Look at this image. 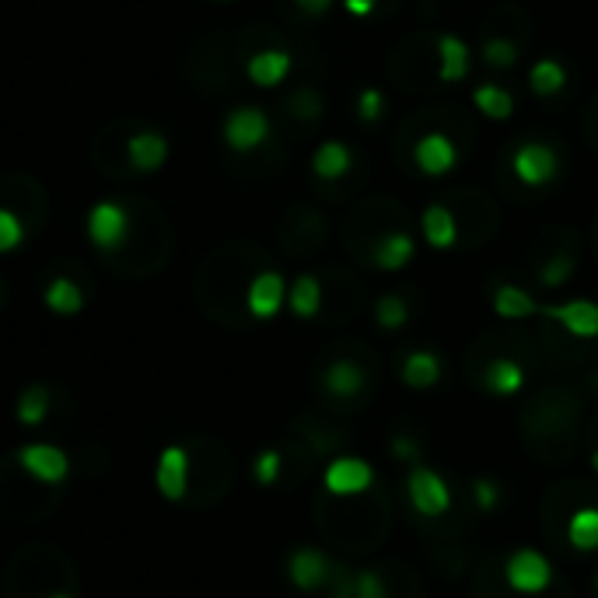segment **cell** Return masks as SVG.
Returning a JSON list of instances; mask_svg holds the SVG:
<instances>
[{
    "label": "cell",
    "instance_id": "obj_1",
    "mask_svg": "<svg viewBox=\"0 0 598 598\" xmlns=\"http://www.w3.org/2000/svg\"><path fill=\"white\" fill-rule=\"evenodd\" d=\"M155 484L165 500L186 511H213L238 487V459L225 438L197 430L161 451Z\"/></svg>",
    "mask_w": 598,
    "mask_h": 598
},
{
    "label": "cell",
    "instance_id": "obj_2",
    "mask_svg": "<svg viewBox=\"0 0 598 598\" xmlns=\"http://www.w3.org/2000/svg\"><path fill=\"white\" fill-rule=\"evenodd\" d=\"M273 267V256L249 242V238H228V242L203 252L193 270V301L200 312L225 329L256 326L249 291L262 270Z\"/></svg>",
    "mask_w": 598,
    "mask_h": 598
},
{
    "label": "cell",
    "instance_id": "obj_3",
    "mask_svg": "<svg viewBox=\"0 0 598 598\" xmlns=\"http://www.w3.org/2000/svg\"><path fill=\"white\" fill-rule=\"evenodd\" d=\"M312 518L322 542L343 557H371L389 542L396 525V497L378 480L368 490L337 494L319 487L312 497Z\"/></svg>",
    "mask_w": 598,
    "mask_h": 598
},
{
    "label": "cell",
    "instance_id": "obj_4",
    "mask_svg": "<svg viewBox=\"0 0 598 598\" xmlns=\"http://www.w3.org/2000/svg\"><path fill=\"white\" fill-rule=\"evenodd\" d=\"M585 392L567 381H546L521 402L518 435L539 466H567L585 445L588 406Z\"/></svg>",
    "mask_w": 598,
    "mask_h": 598
},
{
    "label": "cell",
    "instance_id": "obj_5",
    "mask_svg": "<svg viewBox=\"0 0 598 598\" xmlns=\"http://www.w3.org/2000/svg\"><path fill=\"white\" fill-rule=\"evenodd\" d=\"M381 389V357L365 340H337L312 361V399L322 413L350 420Z\"/></svg>",
    "mask_w": 598,
    "mask_h": 598
},
{
    "label": "cell",
    "instance_id": "obj_6",
    "mask_svg": "<svg viewBox=\"0 0 598 598\" xmlns=\"http://www.w3.org/2000/svg\"><path fill=\"white\" fill-rule=\"evenodd\" d=\"M466 378L472 389L508 399L529 386V378L542 368V350L536 329H521L515 322L484 329L466 347Z\"/></svg>",
    "mask_w": 598,
    "mask_h": 598
},
{
    "label": "cell",
    "instance_id": "obj_7",
    "mask_svg": "<svg viewBox=\"0 0 598 598\" xmlns=\"http://www.w3.org/2000/svg\"><path fill=\"white\" fill-rule=\"evenodd\" d=\"M539 529L560 557H585L598 549V484L581 476L549 484L539 500Z\"/></svg>",
    "mask_w": 598,
    "mask_h": 598
},
{
    "label": "cell",
    "instance_id": "obj_8",
    "mask_svg": "<svg viewBox=\"0 0 598 598\" xmlns=\"http://www.w3.org/2000/svg\"><path fill=\"white\" fill-rule=\"evenodd\" d=\"M130 207V231L123 246L102 256L106 270L123 280H151L158 277L176 256V231L169 213L148 197H127Z\"/></svg>",
    "mask_w": 598,
    "mask_h": 598
},
{
    "label": "cell",
    "instance_id": "obj_9",
    "mask_svg": "<svg viewBox=\"0 0 598 598\" xmlns=\"http://www.w3.org/2000/svg\"><path fill=\"white\" fill-rule=\"evenodd\" d=\"M4 598H81V574L53 542L18 546L4 567Z\"/></svg>",
    "mask_w": 598,
    "mask_h": 598
},
{
    "label": "cell",
    "instance_id": "obj_10",
    "mask_svg": "<svg viewBox=\"0 0 598 598\" xmlns=\"http://www.w3.org/2000/svg\"><path fill=\"white\" fill-rule=\"evenodd\" d=\"M283 578L295 591L316 595V598H353L357 588V567L343 560L337 549L322 546H291L283 554Z\"/></svg>",
    "mask_w": 598,
    "mask_h": 598
},
{
    "label": "cell",
    "instance_id": "obj_11",
    "mask_svg": "<svg viewBox=\"0 0 598 598\" xmlns=\"http://www.w3.org/2000/svg\"><path fill=\"white\" fill-rule=\"evenodd\" d=\"M67 484H50L36 476L26 462L18 459V451L0 466V508L11 525H39L63 505Z\"/></svg>",
    "mask_w": 598,
    "mask_h": 598
},
{
    "label": "cell",
    "instance_id": "obj_12",
    "mask_svg": "<svg viewBox=\"0 0 598 598\" xmlns=\"http://www.w3.org/2000/svg\"><path fill=\"white\" fill-rule=\"evenodd\" d=\"M316 472H319V459L298 435H291V430H287L283 438L262 445L249 462L252 484L270 494L301 490L305 484L316 480Z\"/></svg>",
    "mask_w": 598,
    "mask_h": 598
},
{
    "label": "cell",
    "instance_id": "obj_13",
    "mask_svg": "<svg viewBox=\"0 0 598 598\" xmlns=\"http://www.w3.org/2000/svg\"><path fill=\"white\" fill-rule=\"evenodd\" d=\"M392 231H410V213L402 210L392 197H365L357 203L340 228V242L353 262H371L375 246Z\"/></svg>",
    "mask_w": 598,
    "mask_h": 598
},
{
    "label": "cell",
    "instance_id": "obj_14",
    "mask_svg": "<svg viewBox=\"0 0 598 598\" xmlns=\"http://www.w3.org/2000/svg\"><path fill=\"white\" fill-rule=\"evenodd\" d=\"M456 497L459 487L456 480L441 476L435 466H413L402 472V484H399V511L410 518V525L420 532L427 525L441 521L451 508H456Z\"/></svg>",
    "mask_w": 598,
    "mask_h": 598
},
{
    "label": "cell",
    "instance_id": "obj_15",
    "mask_svg": "<svg viewBox=\"0 0 598 598\" xmlns=\"http://www.w3.org/2000/svg\"><path fill=\"white\" fill-rule=\"evenodd\" d=\"M389 81L402 94H423L441 84V57H438V36L410 32L402 36L386 60Z\"/></svg>",
    "mask_w": 598,
    "mask_h": 598
},
{
    "label": "cell",
    "instance_id": "obj_16",
    "mask_svg": "<svg viewBox=\"0 0 598 598\" xmlns=\"http://www.w3.org/2000/svg\"><path fill=\"white\" fill-rule=\"evenodd\" d=\"M459 221V249H484L500 231V203L476 186H456L441 197Z\"/></svg>",
    "mask_w": 598,
    "mask_h": 598
},
{
    "label": "cell",
    "instance_id": "obj_17",
    "mask_svg": "<svg viewBox=\"0 0 598 598\" xmlns=\"http://www.w3.org/2000/svg\"><path fill=\"white\" fill-rule=\"evenodd\" d=\"M578 249H581V235L574 228L567 225L542 228L529 246V267L539 287H546V291L564 287L574 277V270H578Z\"/></svg>",
    "mask_w": 598,
    "mask_h": 598
},
{
    "label": "cell",
    "instance_id": "obj_18",
    "mask_svg": "<svg viewBox=\"0 0 598 598\" xmlns=\"http://www.w3.org/2000/svg\"><path fill=\"white\" fill-rule=\"evenodd\" d=\"M235 42L221 36H203L186 53V78L207 94H228L235 88Z\"/></svg>",
    "mask_w": 598,
    "mask_h": 598
},
{
    "label": "cell",
    "instance_id": "obj_19",
    "mask_svg": "<svg viewBox=\"0 0 598 598\" xmlns=\"http://www.w3.org/2000/svg\"><path fill=\"white\" fill-rule=\"evenodd\" d=\"M329 242V221L326 213L312 203H295L287 207V213L277 225V249L287 256V259H312V256H322Z\"/></svg>",
    "mask_w": 598,
    "mask_h": 598
},
{
    "label": "cell",
    "instance_id": "obj_20",
    "mask_svg": "<svg viewBox=\"0 0 598 598\" xmlns=\"http://www.w3.org/2000/svg\"><path fill=\"white\" fill-rule=\"evenodd\" d=\"M536 337H539V350H542V368L549 371H588L598 365V337H578V332L564 329L560 322L546 319L536 326Z\"/></svg>",
    "mask_w": 598,
    "mask_h": 598
},
{
    "label": "cell",
    "instance_id": "obj_21",
    "mask_svg": "<svg viewBox=\"0 0 598 598\" xmlns=\"http://www.w3.org/2000/svg\"><path fill=\"white\" fill-rule=\"evenodd\" d=\"M322 308L319 319L322 326H347L365 312L368 305V287L347 267H326L322 273Z\"/></svg>",
    "mask_w": 598,
    "mask_h": 598
},
{
    "label": "cell",
    "instance_id": "obj_22",
    "mask_svg": "<svg viewBox=\"0 0 598 598\" xmlns=\"http://www.w3.org/2000/svg\"><path fill=\"white\" fill-rule=\"evenodd\" d=\"M287 430L298 435L308 448H312V456L319 459V466H329V462L350 456V448H353V435L343 427V420L340 417H329L322 410H301V413H295L291 423H287Z\"/></svg>",
    "mask_w": 598,
    "mask_h": 598
},
{
    "label": "cell",
    "instance_id": "obj_23",
    "mask_svg": "<svg viewBox=\"0 0 598 598\" xmlns=\"http://www.w3.org/2000/svg\"><path fill=\"white\" fill-rule=\"evenodd\" d=\"M18 423L39 430V441H57V430H63L60 417L74 413L67 392L60 386H50V381H36V386H26L18 396Z\"/></svg>",
    "mask_w": 598,
    "mask_h": 598
},
{
    "label": "cell",
    "instance_id": "obj_24",
    "mask_svg": "<svg viewBox=\"0 0 598 598\" xmlns=\"http://www.w3.org/2000/svg\"><path fill=\"white\" fill-rule=\"evenodd\" d=\"M353 598H423V581L410 564L378 560L357 570Z\"/></svg>",
    "mask_w": 598,
    "mask_h": 598
},
{
    "label": "cell",
    "instance_id": "obj_25",
    "mask_svg": "<svg viewBox=\"0 0 598 598\" xmlns=\"http://www.w3.org/2000/svg\"><path fill=\"white\" fill-rule=\"evenodd\" d=\"M137 130H143V123L137 116H119V119H112V123H106L99 133H94V140H91L94 169H99L102 176H112V179L137 176L130 169V140H133Z\"/></svg>",
    "mask_w": 598,
    "mask_h": 598
},
{
    "label": "cell",
    "instance_id": "obj_26",
    "mask_svg": "<svg viewBox=\"0 0 598 598\" xmlns=\"http://www.w3.org/2000/svg\"><path fill=\"white\" fill-rule=\"evenodd\" d=\"M0 200H4V210H11L29 228V235H39L46 218H50V197H46L42 182L32 172L0 176Z\"/></svg>",
    "mask_w": 598,
    "mask_h": 598
},
{
    "label": "cell",
    "instance_id": "obj_27",
    "mask_svg": "<svg viewBox=\"0 0 598 598\" xmlns=\"http://www.w3.org/2000/svg\"><path fill=\"white\" fill-rule=\"evenodd\" d=\"M469 598H578L574 588L560 578L557 585H549L542 591H521L505 578V564H500V549L494 554H484L472 567V585H469Z\"/></svg>",
    "mask_w": 598,
    "mask_h": 598
},
{
    "label": "cell",
    "instance_id": "obj_28",
    "mask_svg": "<svg viewBox=\"0 0 598 598\" xmlns=\"http://www.w3.org/2000/svg\"><path fill=\"white\" fill-rule=\"evenodd\" d=\"M500 564H505V578L521 588V591H542L549 585L560 581V574L546 554L532 546H515V549H500Z\"/></svg>",
    "mask_w": 598,
    "mask_h": 598
},
{
    "label": "cell",
    "instance_id": "obj_29",
    "mask_svg": "<svg viewBox=\"0 0 598 598\" xmlns=\"http://www.w3.org/2000/svg\"><path fill=\"white\" fill-rule=\"evenodd\" d=\"M270 133H273L270 116L259 106H238L225 119V143L235 155H252L259 148H267Z\"/></svg>",
    "mask_w": 598,
    "mask_h": 598
},
{
    "label": "cell",
    "instance_id": "obj_30",
    "mask_svg": "<svg viewBox=\"0 0 598 598\" xmlns=\"http://www.w3.org/2000/svg\"><path fill=\"white\" fill-rule=\"evenodd\" d=\"M396 375L406 389L427 392V389L441 386L448 375V365L435 347H406L402 353H396Z\"/></svg>",
    "mask_w": 598,
    "mask_h": 598
},
{
    "label": "cell",
    "instance_id": "obj_31",
    "mask_svg": "<svg viewBox=\"0 0 598 598\" xmlns=\"http://www.w3.org/2000/svg\"><path fill=\"white\" fill-rule=\"evenodd\" d=\"M130 231V207L127 200H106V203H94L88 213V238L91 246L99 249L102 256L123 246V238Z\"/></svg>",
    "mask_w": 598,
    "mask_h": 598
},
{
    "label": "cell",
    "instance_id": "obj_32",
    "mask_svg": "<svg viewBox=\"0 0 598 598\" xmlns=\"http://www.w3.org/2000/svg\"><path fill=\"white\" fill-rule=\"evenodd\" d=\"M557 172H560V161H557V151L549 148V143L525 140L521 148H515V155H511V176L529 189L554 182Z\"/></svg>",
    "mask_w": 598,
    "mask_h": 598
},
{
    "label": "cell",
    "instance_id": "obj_33",
    "mask_svg": "<svg viewBox=\"0 0 598 598\" xmlns=\"http://www.w3.org/2000/svg\"><path fill=\"white\" fill-rule=\"evenodd\" d=\"M459 161V140L445 130H427L413 143V165L423 176H445Z\"/></svg>",
    "mask_w": 598,
    "mask_h": 598
},
{
    "label": "cell",
    "instance_id": "obj_34",
    "mask_svg": "<svg viewBox=\"0 0 598 598\" xmlns=\"http://www.w3.org/2000/svg\"><path fill=\"white\" fill-rule=\"evenodd\" d=\"M484 36L511 39V42L521 46V50H529L532 46V18L521 4H497L484 18Z\"/></svg>",
    "mask_w": 598,
    "mask_h": 598
},
{
    "label": "cell",
    "instance_id": "obj_35",
    "mask_svg": "<svg viewBox=\"0 0 598 598\" xmlns=\"http://www.w3.org/2000/svg\"><path fill=\"white\" fill-rule=\"evenodd\" d=\"M280 109H283L287 119H295L298 127H316L319 119L326 116V99H322V91L316 84L301 81V84L283 91Z\"/></svg>",
    "mask_w": 598,
    "mask_h": 598
},
{
    "label": "cell",
    "instance_id": "obj_36",
    "mask_svg": "<svg viewBox=\"0 0 598 598\" xmlns=\"http://www.w3.org/2000/svg\"><path fill=\"white\" fill-rule=\"evenodd\" d=\"M375 480H378V472L368 462L353 459V456H343V459L326 466L322 487L326 490H337V494H357V490H368Z\"/></svg>",
    "mask_w": 598,
    "mask_h": 598
},
{
    "label": "cell",
    "instance_id": "obj_37",
    "mask_svg": "<svg viewBox=\"0 0 598 598\" xmlns=\"http://www.w3.org/2000/svg\"><path fill=\"white\" fill-rule=\"evenodd\" d=\"M462 487H466L469 505L476 508V515H480V521H484V518H494L500 508H505V500H508V484L497 480V476H490V472L466 476Z\"/></svg>",
    "mask_w": 598,
    "mask_h": 598
},
{
    "label": "cell",
    "instance_id": "obj_38",
    "mask_svg": "<svg viewBox=\"0 0 598 598\" xmlns=\"http://www.w3.org/2000/svg\"><path fill=\"white\" fill-rule=\"evenodd\" d=\"M287 298V283H283V273L280 270H262L252 283L249 291V308H252V319L256 322H267L280 312V305Z\"/></svg>",
    "mask_w": 598,
    "mask_h": 598
},
{
    "label": "cell",
    "instance_id": "obj_39",
    "mask_svg": "<svg viewBox=\"0 0 598 598\" xmlns=\"http://www.w3.org/2000/svg\"><path fill=\"white\" fill-rule=\"evenodd\" d=\"M539 316L560 322L564 329L578 332V337L595 340L598 337V305L595 301H564V305H546Z\"/></svg>",
    "mask_w": 598,
    "mask_h": 598
},
{
    "label": "cell",
    "instance_id": "obj_40",
    "mask_svg": "<svg viewBox=\"0 0 598 598\" xmlns=\"http://www.w3.org/2000/svg\"><path fill=\"white\" fill-rule=\"evenodd\" d=\"M165 158H169V140H165L158 130H137L133 140H130V169L137 176H148V172H158Z\"/></svg>",
    "mask_w": 598,
    "mask_h": 598
},
{
    "label": "cell",
    "instance_id": "obj_41",
    "mask_svg": "<svg viewBox=\"0 0 598 598\" xmlns=\"http://www.w3.org/2000/svg\"><path fill=\"white\" fill-rule=\"evenodd\" d=\"M353 169H357V161H353V155L343 140H326L312 155V172H316L319 182H340Z\"/></svg>",
    "mask_w": 598,
    "mask_h": 598
},
{
    "label": "cell",
    "instance_id": "obj_42",
    "mask_svg": "<svg viewBox=\"0 0 598 598\" xmlns=\"http://www.w3.org/2000/svg\"><path fill=\"white\" fill-rule=\"evenodd\" d=\"M287 70H291V50L287 46H273V50H262L246 60V74L259 88H277L287 78Z\"/></svg>",
    "mask_w": 598,
    "mask_h": 598
},
{
    "label": "cell",
    "instance_id": "obj_43",
    "mask_svg": "<svg viewBox=\"0 0 598 598\" xmlns=\"http://www.w3.org/2000/svg\"><path fill=\"white\" fill-rule=\"evenodd\" d=\"M494 312L505 319V322H525L539 316L542 308L536 305V298L525 291L518 283H497L494 287Z\"/></svg>",
    "mask_w": 598,
    "mask_h": 598
},
{
    "label": "cell",
    "instance_id": "obj_44",
    "mask_svg": "<svg viewBox=\"0 0 598 598\" xmlns=\"http://www.w3.org/2000/svg\"><path fill=\"white\" fill-rule=\"evenodd\" d=\"M42 301H46V308H50V312H57V316H78L81 308L88 305V291H84V287H81L74 277L57 273L50 283H46Z\"/></svg>",
    "mask_w": 598,
    "mask_h": 598
},
{
    "label": "cell",
    "instance_id": "obj_45",
    "mask_svg": "<svg viewBox=\"0 0 598 598\" xmlns=\"http://www.w3.org/2000/svg\"><path fill=\"white\" fill-rule=\"evenodd\" d=\"M423 238H427V246H435V249H451V246H459V221H456V213H451L448 203H430L423 210Z\"/></svg>",
    "mask_w": 598,
    "mask_h": 598
},
{
    "label": "cell",
    "instance_id": "obj_46",
    "mask_svg": "<svg viewBox=\"0 0 598 598\" xmlns=\"http://www.w3.org/2000/svg\"><path fill=\"white\" fill-rule=\"evenodd\" d=\"M413 252H417L413 235H410V231H392V235H386V238H381V242L375 246L368 267H375V270H402L406 262L413 259Z\"/></svg>",
    "mask_w": 598,
    "mask_h": 598
},
{
    "label": "cell",
    "instance_id": "obj_47",
    "mask_svg": "<svg viewBox=\"0 0 598 598\" xmlns=\"http://www.w3.org/2000/svg\"><path fill=\"white\" fill-rule=\"evenodd\" d=\"M441 57V84H456L469 78V46L459 36H438Z\"/></svg>",
    "mask_w": 598,
    "mask_h": 598
},
{
    "label": "cell",
    "instance_id": "obj_48",
    "mask_svg": "<svg viewBox=\"0 0 598 598\" xmlns=\"http://www.w3.org/2000/svg\"><path fill=\"white\" fill-rule=\"evenodd\" d=\"M291 312L298 319H319V308H322V277L319 273H301L291 287Z\"/></svg>",
    "mask_w": 598,
    "mask_h": 598
},
{
    "label": "cell",
    "instance_id": "obj_49",
    "mask_svg": "<svg viewBox=\"0 0 598 598\" xmlns=\"http://www.w3.org/2000/svg\"><path fill=\"white\" fill-rule=\"evenodd\" d=\"M389 456L402 466V469H413L427 462V441L420 430L413 427H399L389 435Z\"/></svg>",
    "mask_w": 598,
    "mask_h": 598
},
{
    "label": "cell",
    "instance_id": "obj_50",
    "mask_svg": "<svg viewBox=\"0 0 598 598\" xmlns=\"http://www.w3.org/2000/svg\"><path fill=\"white\" fill-rule=\"evenodd\" d=\"M413 308H417V305L406 298L402 291L381 295V298L375 301V326L386 329V332H396V329H402L406 322L413 319Z\"/></svg>",
    "mask_w": 598,
    "mask_h": 598
},
{
    "label": "cell",
    "instance_id": "obj_51",
    "mask_svg": "<svg viewBox=\"0 0 598 598\" xmlns=\"http://www.w3.org/2000/svg\"><path fill=\"white\" fill-rule=\"evenodd\" d=\"M70 462H74V469L81 476H88V480H99V476H106L112 469V456L109 448L99 445V441H84L78 456H70Z\"/></svg>",
    "mask_w": 598,
    "mask_h": 598
},
{
    "label": "cell",
    "instance_id": "obj_52",
    "mask_svg": "<svg viewBox=\"0 0 598 598\" xmlns=\"http://www.w3.org/2000/svg\"><path fill=\"white\" fill-rule=\"evenodd\" d=\"M472 102H476V109H480L484 116H490V119H508L515 112L511 94L500 84H480V88L472 91Z\"/></svg>",
    "mask_w": 598,
    "mask_h": 598
},
{
    "label": "cell",
    "instance_id": "obj_53",
    "mask_svg": "<svg viewBox=\"0 0 598 598\" xmlns=\"http://www.w3.org/2000/svg\"><path fill=\"white\" fill-rule=\"evenodd\" d=\"M564 84H567V70H564L557 60H539V63H532V70H529V88H532L536 94L549 99V94H557Z\"/></svg>",
    "mask_w": 598,
    "mask_h": 598
},
{
    "label": "cell",
    "instance_id": "obj_54",
    "mask_svg": "<svg viewBox=\"0 0 598 598\" xmlns=\"http://www.w3.org/2000/svg\"><path fill=\"white\" fill-rule=\"evenodd\" d=\"M525 50L518 42H511V39H500V36H484V63L487 67H497V70H508V67H515L518 63V57H521Z\"/></svg>",
    "mask_w": 598,
    "mask_h": 598
},
{
    "label": "cell",
    "instance_id": "obj_55",
    "mask_svg": "<svg viewBox=\"0 0 598 598\" xmlns=\"http://www.w3.org/2000/svg\"><path fill=\"white\" fill-rule=\"evenodd\" d=\"M26 238H29V228L21 225L11 210H0V249L14 252L21 242H26Z\"/></svg>",
    "mask_w": 598,
    "mask_h": 598
},
{
    "label": "cell",
    "instance_id": "obj_56",
    "mask_svg": "<svg viewBox=\"0 0 598 598\" xmlns=\"http://www.w3.org/2000/svg\"><path fill=\"white\" fill-rule=\"evenodd\" d=\"M381 112H386V94L378 88H365L357 94V119H361V123H378Z\"/></svg>",
    "mask_w": 598,
    "mask_h": 598
},
{
    "label": "cell",
    "instance_id": "obj_57",
    "mask_svg": "<svg viewBox=\"0 0 598 598\" xmlns=\"http://www.w3.org/2000/svg\"><path fill=\"white\" fill-rule=\"evenodd\" d=\"M581 133H585V140H588V148L598 151V102H591V106L585 109V116H581Z\"/></svg>",
    "mask_w": 598,
    "mask_h": 598
},
{
    "label": "cell",
    "instance_id": "obj_58",
    "mask_svg": "<svg viewBox=\"0 0 598 598\" xmlns=\"http://www.w3.org/2000/svg\"><path fill=\"white\" fill-rule=\"evenodd\" d=\"M585 445H588V459L598 472V410L588 417V427H585Z\"/></svg>",
    "mask_w": 598,
    "mask_h": 598
},
{
    "label": "cell",
    "instance_id": "obj_59",
    "mask_svg": "<svg viewBox=\"0 0 598 598\" xmlns=\"http://www.w3.org/2000/svg\"><path fill=\"white\" fill-rule=\"evenodd\" d=\"M343 8H347L350 14H357V18H368V14H375V11L386 8V0H343Z\"/></svg>",
    "mask_w": 598,
    "mask_h": 598
},
{
    "label": "cell",
    "instance_id": "obj_60",
    "mask_svg": "<svg viewBox=\"0 0 598 598\" xmlns=\"http://www.w3.org/2000/svg\"><path fill=\"white\" fill-rule=\"evenodd\" d=\"M329 4H332V0H295V8H298L301 14H308V18L326 14V11H329Z\"/></svg>",
    "mask_w": 598,
    "mask_h": 598
},
{
    "label": "cell",
    "instance_id": "obj_61",
    "mask_svg": "<svg viewBox=\"0 0 598 598\" xmlns=\"http://www.w3.org/2000/svg\"><path fill=\"white\" fill-rule=\"evenodd\" d=\"M578 389H581L588 399H598V365L585 371V378H581V386H578Z\"/></svg>",
    "mask_w": 598,
    "mask_h": 598
},
{
    "label": "cell",
    "instance_id": "obj_62",
    "mask_svg": "<svg viewBox=\"0 0 598 598\" xmlns=\"http://www.w3.org/2000/svg\"><path fill=\"white\" fill-rule=\"evenodd\" d=\"M591 249H595V256H598V221L591 225Z\"/></svg>",
    "mask_w": 598,
    "mask_h": 598
},
{
    "label": "cell",
    "instance_id": "obj_63",
    "mask_svg": "<svg viewBox=\"0 0 598 598\" xmlns=\"http://www.w3.org/2000/svg\"><path fill=\"white\" fill-rule=\"evenodd\" d=\"M591 598H598V570L591 574Z\"/></svg>",
    "mask_w": 598,
    "mask_h": 598
}]
</instances>
